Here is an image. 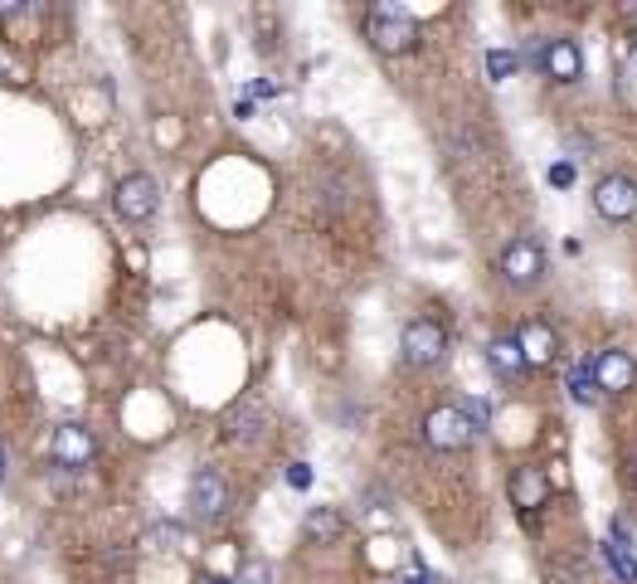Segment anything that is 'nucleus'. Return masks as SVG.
I'll use <instances>...</instances> for the list:
<instances>
[{
  "mask_svg": "<svg viewBox=\"0 0 637 584\" xmlns=\"http://www.w3.org/2000/svg\"><path fill=\"white\" fill-rule=\"evenodd\" d=\"M511 336H516V346H521V356H525V365H531V371H541V365H550V361H555V351H560L555 326L541 322V316H531V322H521Z\"/></svg>",
  "mask_w": 637,
  "mask_h": 584,
  "instance_id": "nucleus-12",
  "label": "nucleus"
},
{
  "mask_svg": "<svg viewBox=\"0 0 637 584\" xmlns=\"http://www.w3.org/2000/svg\"><path fill=\"white\" fill-rule=\"evenodd\" d=\"M516 69H521V54H516V49H501V44L487 49V79H492V83H507Z\"/></svg>",
  "mask_w": 637,
  "mask_h": 584,
  "instance_id": "nucleus-17",
  "label": "nucleus"
},
{
  "mask_svg": "<svg viewBox=\"0 0 637 584\" xmlns=\"http://www.w3.org/2000/svg\"><path fill=\"white\" fill-rule=\"evenodd\" d=\"M113 205L127 225H146V219L156 215V205H161V186H156L146 170H127L113 190Z\"/></svg>",
  "mask_w": 637,
  "mask_h": 584,
  "instance_id": "nucleus-4",
  "label": "nucleus"
},
{
  "mask_svg": "<svg viewBox=\"0 0 637 584\" xmlns=\"http://www.w3.org/2000/svg\"><path fill=\"white\" fill-rule=\"evenodd\" d=\"M570 399H574V405H584V409H589L594 399H598V385H594L589 361H579V365L570 371Z\"/></svg>",
  "mask_w": 637,
  "mask_h": 584,
  "instance_id": "nucleus-16",
  "label": "nucleus"
},
{
  "mask_svg": "<svg viewBox=\"0 0 637 584\" xmlns=\"http://www.w3.org/2000/svg\"><path fill=\"white\" fill-rule=\"evenodd\" d=\"M472 419L462 414V405H438L424 414V444L434 448V453H468L472 448Z\"/></svg>",
  "mask_w": 637,
  "mask_h": 584,
  "instance_id": "nucleus-3",
  "label": "nucleus"
},
{
  "mask_svg": "<svg viewBox=\"0 0 637 584\" xmlns=\"http://www.w3.org/2000/svg\"><path fill=\"white\" fill-rule=\"evenodd\" d=\"M589 371H594L598 395H628V389L637 385V361L628 356V351H618V346L589 356Z\"/></svg>",
  "mask_w": 637,
  "mask_h": 584,
  "instance_id": "nucleus-10",
  "label": "nucleus"
},
{
  "mask_svg": "<svg viewBox=\"0 0 637 584\" xmlns=\"http://www.w3.org/2000/svg\"><path fill=\"white\" fill-rule=\"evenodd\" d=\"M535 64H541V73L555 83H579L584 79V49L574 40H565V34H555V40H541Z\"/></svg>",
  "mask_w": 637,
  "mask_h": 584,
  "instance_id": "nucleus-11",
  "label": "nucleus"
},
{
  "mask_svg": "<svg viewBox=\"0 0 637 584\" xmlns=\"http://www.w3.org/2000/svg\"><path fill=\"white\" fill-rule=\"evenodd\" d=\"M365 40L379 54H414L419 49V20H414V10L395 6V0H379V6L365 10Z\"/></svg>",
  "mask_w": 637,
  "mask_h": 584,
  "instance_id": "nucleus-1",
  "label": "nucleus"
},
{
  "mask_svg": "<svg viewBox=\"0 0 637 584\" xmlns=\"http://www.w3.org/2000/svg\"><path fill=\"white\" fill-rule=\"evenodd\" d=\"M604 560L614 565V575L623 584H637V551H633V535H628V521H623V517H614V526H608Z\"/></svg>",
  "mask_w": 637,
  "mask_h": 584,
  "instance_id": "nucleus-13",
  "label": "nucleus"
},
{
  "mask_svg": "<svg viewBox=\"0 0 637 584\" xmlns=\"http://www.w3.org/2000/svg\"><path fill=\"white\" fill-rule=\"evenodd\" d=\"M399 356H404L409 371H434V365H443V356H448V326L438 322V316H414V322H404Z\"/></svg>",
  "mask_w": 637,
  "mask_h": 584,
  "instance_id": "nucleus-2",
  "label": "nucleus"
},
{
  "mask_svg": "<svg viewBox=\"0 0 637 584\" xmlns=\"http://www.w3.org/2000/svg\"><path fill=\"white\" fill-rule=\"evenodd\" d=\"M49 458L59 462V468H88V462L97 458V438L88 424H59L54 438H49Z\"/></svg>",
  "mask_w": 637,
  "mask_h": 584,
  "instance_id": "nucleus-8",
  "label": "nucleus"
},
{
  "mask_svg": "<svg viewBox=\"0 0 637 584\" xmlns=\"http://www.w3.org/2000/svg\"><path fill=\"white\" fill-rule=\"evenodd\" d=\"M399 584H434V575H428V570L419 565V560H409V570H404V575H399Z\"/></svg>",
  "mask_w": 637,
  "mask_h": 584,
  "instance_id": "nucleus-22",
  "label": "nucleus"
},
{
  "mask_svg": "<svg viewBox=\"0 0 637 584\" xmlns=\"http://www.w3.org/2000/svg\"><path fill=\"white\" fill-rule=\"evenodd\" d=\"M574 176H579V170H574V161H555V166L545 170V180H550L555 190H570V186H574Z\"/></svg>",
  "mask_w": 637,
  "mask_h": 584,
  "instance_id": "nucleus-19",
  "label": "nucleus"
},
{
  "mask_svg": "<svg viewBox=\"0 0 637 584\" xmlns=\"http://www.w3.org/2000/svg\"><path fill=\"white\" fill-rule=\"evenodd\" d=\"M341 535H346V517H341L336 507H312L307 517H302V541H312V545H336Z\"/></svg>",
  "mask_w": 637,
  "mask_h": 584,
  "instance_id": "nucleus-14",
  "label": "nucleus"
},
{
  "mask_svg": "<svg viewBox=\"0 0 637 584\" xmlns=\"http://www.w3.org/2000/svg\"><path fill=\"white\" fill-rule=\"evenodd\" d=\"M205 584H234V580H224V575H205Z\"/></svg>",
  "mask_w": 637,
  "mask_h": 584,
  "instance_id": "nucleus-24",
  "label": "nucleus"
},
{
  "mask_svg": "<svg viewBox=\"0 0 637 584\" xmlns=\"http://www.w3.org/2000/svg\"><path fill=\"white\" fill-rule=\"evenodd\" d=\"M186 507L200 521H219L229 511V482L219 478L215 468H195L190 482H186Z\"/></svg>",
  "mask_w": 637,
  "mask_h": 584,
  "instance_id": "nucleus-7",
  "label": "nucleus"
},
{
  "mask_svg": "<svg viewBox=\"0 0 637 584\" xmlns=\"http://www.w3.org/2000/svg\"><path fill=\"white\" fill-rule=\"evenodd\" d=\"M239 584H273V565L268 560H243V575H239Z\"/></svg>",
  "mask_w": 637,
  "mask_h": 584,
  "instance_id": "nucleus-18",
  "label": "nucleus"
},
{
  "mask_svg": "<svg viewBox=\"0 0 637 584\" xmlns=\"http://www.w3.org/2000/svg\"><path fill=\"white\" fill-rule=\"evenodd\" d=\"M628 482L637 487V448H633V453H628Z\"/></svg>",
  "mask_w": 637,
  "mask_h": 584,
  "instance_id": "nucleus-23",
  "label": "nucleus"
},
{
  "mask_svg": "<svg viewBox=\"0 0 637 584\" xmlns=\"http://www.w3.org/2000/svg\"><path fill=\"white\" fill-rule=\"evenodd\" d=\"M288 487H292V492H307V487H312V462H288Z\"/></svg>",
  "mask_w": 637,
  "mask_h": 584,
  "instance_id": "nucleus-21",
  "label": "nucleus"
},
{
  "mask_svg": "<svg viewBox=\"0 0 637 584\" xmlns=\"http://www.w3.org/2000/svg\"><path fill=\"white\" fill-rule=\"evenodd\" d=\"M507 497H511V507H516L525 521H535V517H541V507H550V472L535 468V462H525V468L511 472Z\"/></svg>",
  "mask_w": 637,
  "mask_h": 584,
  "instance_id": "nucleus-9",
  "label": "nucleus"
},
{
  "mask_svg": "<svg viewBox=\"0 0 637 584\" xmlns=\"http://www.w3.org/2000/svg\"><path fill=\"white\" fill-rule=\"evenodd\" d=\"M487 365L501 375V380H521L531 365H525V356H521V346H516V336H497L492 346H487Z\"/></svg>",
  "mask_w": 637,
  "mask_h": 584,
  "instance_id": "nucleus-15",
  "label": "nucleus"
},
{
  "mask_svg": "<svg viewBox=\"0 0 637 584\" xmlns=\"http://www.w3.org/2000/svg\"><path fill=\"white\" fill-rule=\"evenodd\" d=\"M497 268L511 288H535L545 278V249L535 239H511L507 249H501Z\"/></svg>",
  "mask_w": 637,
  "mask_h": 584,
  "instance_id": "nucleus-5",
  "label": "nucleus"
},
{
  "mask_svg": "<svg viewBox=\"0 0 637 584\" xmlns=\"http://www.w3.org/2000/svg\"><path fill=\"white\" fill-rule=\"evenodd\" d=\"M462 414L472 419V429H477V434H482L487 424H492V409H487V399H462Z\"/></svg>",
  "mask_w": 637,
  "mask_h": 584,
  "instance_id": "nucleus-20",
  "label": "nucleus"
},
{
  "mask_svg": "<svg viewBox=\"0 0 637 584\" xmlns=\"http://www.w3.org/2000/svg\"><path fill=\"white\" fill-rule=\"evenodd\" d=\"M594 210H598V219H608V225H628V219H637V180L623 176V170L604 176L594 186Z\"/></svg>",
  "mask_w": 637,
  "mask_h": 584,
  "instance_id": "nucleus-6",
  "label": "nucleus"
}]
</instances>
